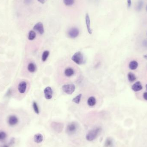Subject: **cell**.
<instances>
[{
	"label": "cell",
	"mask_w": 147,
	"mask_h": 147,
	"mask_svg": "<svg viewBox=\"0 0 147 147\" xmlns=\"http://www.w3.org/2000/svg\"><path fill=\"white\" fill-rule=\"evenodd\" d=\"M102 130L100 127H97L90 131L86 136V139L89 141H92L97 138Z\"/></svg>",
	"instance_id": "obj_1"
},
{
	"label": "cell",
	"mask_w": 147,
	"mask_h": 147,
	"mask_svg": "<svg viewBox=\"0 0 147 147\" xmlns=\"http://www.w3.org/2000/svg\"><path fill=\"white\" fill-rule=\"evenodd\" d=\"M71 60L78 65H81L84 63V58L83 54L80 51L75 53L71 57Z\"/></svg>",
	"instance_id": "obj_2"
},
{
	"label": "cell",
	"mask_w": 147,
	"mask_h": 147,
	"mask_svg": "<svg viewBox=\"0 0 147 147\" xmlns=\"http://www.w3.org/2000/svg\"><path fill=\"white\" fill-rule=\"evenodd\" d=\"M75 86L73 84H65L62 87V90L64 92L68 95L72 94L75 91Z\"/></svg>",
	"instance_id": "obj_3"
},
{
	"label": "cell",
	"mask_w": 147,
	"mask_h": 147,
	"mask_svg": "<svg viewBox=\"0 0 147 147\" xmlns=\"http://www.w3.org/2000/svg\"><path fill=\"white\" fill-rule=\"evenodd\" d=\"M77 124L72 122L68 124L66 128V132L69 135H72L76 133L77 129Z\"/></svg>",
	"instance_id": "obj_4"
},
{
	"label": "cell",
	"mask_w": 147,
	"mask_h": 147,
	"mask_svg": "<svg viewBox=\"0 0 147 147\" xmlns=\"http://www.w3.org/2000/svg\"><path fill=\"white\" fill-rule=\"evenodd\" d=\"M51 127L57 133H60L63 130V124L60 123L56 122H53L52 123L51 125Z\"/></svg>",
	"instance_id": "obj_5"
},
{
	"label": "cell",
	"mask_w": 147,
	"mask_h": 147,
	"mask_svg": "<svg viewBox=\"0 0 147 147\" xmlns=\"http://www.w3.org/2000/svg\"><path fill=\"white\" fill-rule=\"evenodd\" d=\"M79 30L77 28L74 27L70 28L68 31V35L71 38H75L79 35Z\"/></svg>",
	"instance_id": "obj_6"
},
{
	"label": "cell",
	"mask_w": 147,
	"mask_h": 147,
	"mask_svg": "<svg viewBox=\"0 0 147 147\" xmlns=\"http://www.w3.org/2000/svg\"><path fill=\"white\" fill-rule=\"evenodd\" d=\"M43 93L46 99L50 100L53 97V90L51 87H46L44 90Z\"/></svg>",
	"instance_id": "obj_7"
},
{
	"label": "cell",
	"mask_w": 147,
	"mask_h": 147,
	"mask_svg": "<svg viewBox=\"0 0 147 147\" xmlns=\"http://www.w3.org/2000/svg\"><path fill=\"white\" fill-rule=\"evenodd\" d=\"M33 29L35 31H37L41 35H42L44 32L43 24L41 22H39L36 24V25L33 27Z\"/></svg>",
	"instance_id": "obj_8"
},
{
	"label": "cell",
	"mask_w": 147,
	"mask_h": 147,
	"mask_svg": "<svg viewBox=\"0 0 147 147\" xmlns=\"http://www.w3.org/2000/svg\"><path fill=\"white\" fill-rule=\"evenodd\" d=\"M18 122V118L14 115H10L8 119V123L11 126H13L16 125Z\"/></svg>",
	"instance_id": "obj_9"
},
{
	"label": "cell",
	"mask_w": 147,
	"mask_h": 147,
	"mask_svg": "<svg viewBox=\"0 0 147 147\" xmlns=\"http://www.w3.org/2000/svg\"><path fill=\"white\" fill-rule=\"evenodd\" d=\"M27 84L25 81H22L19 83L18 86V90L21 94H23L25 92L27 89Z\"/></svg>",
	"instance_id": "obj_10"
},
{
	"label": "cell",
	"mask_w": 147,
	"mask_h": 147,
	"mask_svg": "<svg viewBox=\"0 0 147 147\" xmlns=\"http://www.w3.org/2000/svg\"><path fill=\"white\" fill-rule=\"evenodd\" d=\"M143 87V86L142 85L141 82L140 81H137L136 82L135 84L132 86V89L134 91L138 92L142 90Z\"/></svg>",
	"instance_id": "obj_11"
},
{
	"label": "cell",
	"mask_w": 147,
	"mask_h": 147,
	"mask_svg": "<svg viewBox=\"0 0 147 147\" xmlns=\"http://www.w3.org/2000/svg\"><path fill=\"white\" fill-rule=\"evenodd\" d=\"M85 19H86V23L87 31L90 34H92V31L90 28V16L88 13H87L86 15Z\"/></svg>",
	"instance_id": "obj_12"
},
{
	"label": "cell",
	"mask_w": 147,
	"mask_h": 147,
	"mask_svg": "<svg viewBox=\"0 0 147 147\" xmlns=\"http://www.w3.org/2000/svg\"><path fill=\"white\" fill-rule=\"evenodd\" d=\"M64 74L67 77H71V76H73L74 74V70L71 68L69 67L65 69L64 71Z\"/></svg>",
	"instance_id": "obj_13"
},
{
	"label": "cell",
	"mask_w": 147,
	"mask_h": 147,
	"mask_svg": "<svg viewBox=\"0 0 147 147\" xmlns=\"http://www.w3.org/2000/svg\"><path fill=\"white\" fill-rule=\"evenodd\" d=\"M34 141L37 143H40L43 141V136L40 133H37L34 136Z\"/></svg>",
	"instance_id": "obj_14"
},
{
	"label": "cell",
	"mask_w": 147,
	"mask_h": 147,
	"mask_svg": "<svg viewBox=\"0 0 147 147\" xmlns=\"http://www.w3.org/2000/svg\"><path fill=\"white\" fill-rule=\"evenodd\" d=\"M27 68H28V71H29L30 73H34V72L36 71L37 67L34 63L31 62L28 65Z\"/></svg>",
	"instance_id": "obj_15"
},
{
	"label": "cell",
	"mask_w": 147,
	"mask_h": 147,
	"mask_svg": "<svg viewBox=\"0 0 147 147\" xmlns=\"http://www.w3.org/2000/svg\"><path fill=\"white\" fill-rule=\"evenodd\" d=\"M87 105L89 106H91V107L94 106L96 104V99L94 97L91 96V97L89 98L87 100Z\"/></svg>",
	"instance_id": "obj_16"
},
{
	"label": "cell",
	"mask_w": 147,
	"mask_h": 147,
	"mask_svg": "<svg viewBox=\"0 0 147 147\" xmlns=\"http://www.w3.org/2000/svg\"><path fill=\"white\" fill-rule=\"evenodd\" d=\"M129 66L130 69H136L138 66V63L136 61H132L129 64Z\"/></svg>",
	"instance_id": "obj_17"
},
{
	"label": "cell",
	"mask_w": 147,
	"mask_h": 147,
	"mask_svg": "<svg viewBox=\"0 0 147 147\" xmlns=\"http://www.w3.org/2000/svg\"><path fill=\"white\" fill-rule=\"evenodd\" d=\"M113 146V140L112 138H107L105 143V147H112Z\"/></svg>",
	"instance_id": "obj_18"
},
{
	"label": "cell",
	"mask_w": 147,
	"mask_h": 147,
	"mask_svg": "<svg viewBox=\"0 0 147 147\" xmlns=\"http://www.w3.org/2000/svg\"><path fill=\"white\" fill-rule=\"evenodd\" d=\"M36 36V34L35 31L32 30L30 31L28 34V39L30 40H34Z\"/></svg>",
	"instance_id": "obj_19"
},
{
	"label": "cell",
	"mask_w": 147,
	"mask_h": 147,
	"mask_svg": "<svg viewBox=\"0 0 147 147\" xmlns=\"http://www.w3.org/2000/svg\"><path fill=\"white\" fill-rule=\"evenodd\" d=\"M128 78L130 82H133L136 80V77L135 74L133 73L130 72L128 74Z\"/></svg>",
	"instance_id": "obj_20"
},
{
	"label": "cell",
	"mask_w": 147,
	"mask_h": 147,
	"mask_svg": "<svg viewBox=\"0 0 147 147\" xmlns=\"http://www.w3.org/2000/svg\"><path fill=\"white\" fill-rule=\"evenodd\" d=\"M50 55V52L48 50H45L44 51L42 55V60L44 62L47 60L48 56Z\"/></svg>",
	"instance_id": "obj_21"
},
{
	"label": "cell",
	"mask_w": 147,
	"mask_h": 147,
	"mask_svg": "<svg viewBox=\"0 0 147 147\" xmlns=\"http://www.w3.org/2000/svg\"><path fill=\"white\" fill-rule=\"evenodd\" d=\"M82 95L81 94L78 95L77 96H75V97L72 99V102L77 104H79L81 102V99L82 98Z\"/></svg>",
	"instance_id": "obj_22"
},
{
	"label": "cell",
	"mask_w": 147,
	"mask_h": 147,
	"mask_svg": "<svg viewBox=\"0 0 147 147\" xmlns=\"http://www.w3.org/2000/svg\"><path fill=\"white\" fill-rule=\"evenodd\" d=\"M33 109H34L35 113L37 115H38L40 113V110H39L38 106L37 105V102H34V101L33 102Z\"/></svg>",
	"instance_id": "obj_23"
},
{
	"label": "cell",
	"mask_w": 147,
	"mask_h": 147,
	"mask_svg": "<svg viewBox=\"0 0 147 147\" xmlns=\"http://www.w3.org/2000/svg\"><path fill=\"white\" fill-rule=\"evenodd\" d=\"M7 138L6 133L3 131H0V142L4 141Z\"/></svg>",
	"instance_id": "obj_24"
},
{
	"label": "cell",
	"mask_w": 147,
	"mask_h": 147,
	"mask_svg": "<svg viewBox=\"0 0 147 147\" xmlns=\"http://www.w3.org/2000/svg\"><path fill=\"white\" fill-rule=\"evenodd\" d=\"M63 2L67 6H71L74 3V0H63Z\"/></svg>",
	"instance_id": "obj_25"
},
{
	"label": "cell",
	"mask_w": 147,
	"mask_h": 147,
	"mask_svg": "<svg viewBox=\"0 0 147 147\" xmlns=\"http://www.w3.org/2000/svg\"><path fill=\"white\" fill-rule=\"evenodd\" d=\"M143 1L142 0L139 1V3H138V6H137V9L138 10H140L143 7Z\"/></svg>",
	"instance_id": "obj_26"
},
{
	"label": "cell",
	"mask_w": 147,
	"mask_h": 147,
	"mask_svg": "<svg viewBox=\"0 0 147 147\" xmlns=\"http://www.w3.org/2000/svg\"><path fill=\"white\" fill-rule=\"evenodd\" d=\"M127 5L128 7H130L131 6L132 2L131 0H127Z\"/></svg>",
	"instance_id": "obj_27"
},
{
	"label": "cell",
	"mask_w": 147,
	"mask_h": 147,
	"mask_svg": "<svg viewBox=\"0 0 147 147\" xmlns=\"http://www.w3.org/2000/svg\"><path fill=\"white\" fill-rule=\"evenodd\" d=\"M143 98L144 99L147 101V92H145L143 94Z\"/></svg>",
	"instance_id": "obj_28"
},
{
	"label": "cell",
	"mask_w": 147,
	"mask_h": 147,
	"mask_svg": "<svg viewBox=\"0 0 147 147\" xmlns=\"http://www.w3.org/2000/svg\"><path fill=\"white\" fill-rule=\"evenodd\" d=\"M10 146H11V145L9 144V143H8L7 144H5L3 145L1 147H10Z\"/></svg>",
	"instance_id": "obj_29"
},
{
	"label": "cell",
	"mask_w": 147,
	"mask_h": 147,
	"mask_svg": "<svg viewBox=\"0 0 147 147\" xmlns=\"http://www.w3.org/2000/svg\"><path fill=\"white\" fill-rule=\"evenodd\" d=\"M32 1V0H25V3L26 4H29Z\"/></svg>",
	"instance_id": "obj_30"
},
{
	"label": "cell",
	"mask_w": 147,
	"mask_h": 147,
	"mask_svg": "<svg viewBox=\"0 0 147 147\" xmlns=\"http://www.w3.org/2000/svg\"><path fill=\"white\" fill-rule=\"evenodd\" d=\"M37 1L42 4L45 3V0H37Z\"/></svg>",
	"instance_id": "obj_31"
},
{
	"label": "cell",
	"mask_w": 147,
	"mask_h": 147,
	"mask_svg": "<svg viewBox=\"0 0 147 147\" xmlns=\"http://www.w3.org/2000/svg\"><path fill=\"white\" fill-rule=\"evenodd\" d=\"M11 90H9V91H8L7 92V94H6V95H7V96H8V95H11Z\"/></svg>",
	"instance_id": "obj_32"
},
{
	"label": "cell",
	"mask_w": 147,
	"mask_h": 147,
	"mask_svg": "<svg viewBox=\"0 0 147 147\" xmlns=\"http://www.w3.org/2000/svg\"><path fill=\"white\" fill-rule=\"evenodd\" d=\"M144 58L145 59H146V60H147V55H144Z\"/></svg>",
	"instance_id": "obj_33"
},
{
	"label": "cell",
	"mask_w": 147,
	"mask_h": 147,
	"mask_svg": "<svg viewBox=\"0 0 147 147\" xmlns=\"http://www.w3.org/2000/svg\"><path fill=\"white\" fill-rule=\"evenodd\" d=\"M146 90H147V84L146 85Z\"/></svg>",
	"instance_id": "obj_34"
},
{
	"label": "cell",
	"mask_w": 147,
	"mask_h": 147,
	"mask_svg": "<svg viewBox=\"0 0 147 147\" xmlns=\"http://www.w3.org/2000/svg\"><path fill=\"white\" fill-rule=\"evenodd\" d=\"M146 10H147V6H146Z\"/></svg>",
	"instance_id": "obj_35"
},
{
	"label": "cell",
	"mask_w": 147,
	"mask_h": 147,
	"mask_svg": "<svg viewBox=\"0 0 147 147\" xmlns=\"http://www.w3.org/2000/svg\"></svg>",
	"instance_id": "obj_36"
}]
</instances>
